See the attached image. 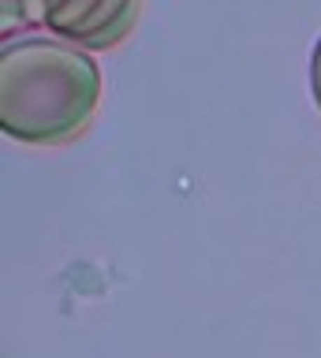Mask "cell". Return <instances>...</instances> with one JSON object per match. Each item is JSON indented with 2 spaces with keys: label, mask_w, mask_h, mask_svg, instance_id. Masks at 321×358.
Wrapping results in <instances>:
<instances>
[{
  "label": "cell",
  "mask_w": 321,
  "mask_h": 358,
  "mask_svg": "<svg viewBox=\"0 0 321 358\" xmlns=\"http://www.w3.org/2000/svg\"><path fill=\"white\" fill-rule=\"evenodd\" d=\"M101 71L75 41L19 38L0 49V127L27 145H64L90 127Z\"/></svg>",
  "instance_id": "cell-1"
},
{
  "label": "cell",
  "mask_w": 321,
  "mask_h": 358,
  "mask_svg": "<svg viewBox=\"0 0 321 358\" xmlns=\"http://www.w3.org/2000/svg\"><path fill=\"white\" fill-rule=\"evenodd\" d=\"M142 0H4V38L41 27L83 49H113L131 34Z\"/></svg>",
  "instance_id": "cell-2"
},
{
  "label": "cell",
  "mask_w": 321,
  "mask_h": 358,
  "mask_svg": "<svg viewBox=\"0 0 321 358\" xmlns=\"http://www.w3.org/2000/svg\"><path fill=\"white\" fill-rule=\"evenodd\" d=\"M310 86H314V101L321 105V41L314 49V64H310Z\"/></svg>",
  "instance_id": "cell-3"
}]
</instances>
